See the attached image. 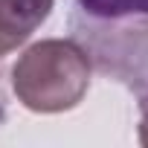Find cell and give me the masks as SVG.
Here are the masks:
<instances>
[{
    "mask_svg": "<svg viewBox=\"0 0 148 148\" xmlns=\"http://www.w3.org/2000/svg\"><path fill=\"white\" fill-rule=\"evenodd\" d=\"M90 70L87 52L73 38H47L32 44L12 67V90L32 113H64L84 99Z\"/></svg>",
    "mask_w": 148,
    "mask_h": 148,
    "instance_id": "2",
    "label": "cell"
},
{
    "mask_svg": "<svg viewBox=\"0 0 148 148\" xmlns=\"http://www.w3.org/2000/svg\"><path fill=\"white\" fill-rule=\"evenodd\" d=\"M142 119H139V142L148 145V108H139Z\"/></svg>",
    "mask_w": 148,
    "mask_h": 148,
    "instance_id": "4",
    "label": "cell"
},
{
    "mask_svg": "<svg viewBox=\"0 0 148 148\" xmlns=\"http://www.w3.org/2000/svg\"><path fill=\"white\" fill-rule=\"evenodd\" d=\"M55 0H0V58L15 52L49 18Z\"/></svg>",
    "mask_w": 148,
    "mask_h": 148,
    "instance_id": "3",
    "label": "cell"
},
{
    "mask_svg": "<svg viewBox=\"0 0 148 148\" xmlns=\"http://www.w3.org/2000/svg\"><path fill=\"white\" fill-rule=\"evenodd\" d=\"M3 113H6V110H3V96H0V119H3Z\"/></svg>",
    "mask_w": 148,
    "mask_h": 148,
    "instance_id": "5",
    "label": "cell"
},
{
    "mask_svg": "<svg viewBox=\"0 0 148 148\" xmlns=\"http://www.w3.org/2000/svg\"><path fill=\"white\" fill-rule=\"evenodd\" d=\"M70 32L102 76L148 108V0H76Z\"/></svg>",
    "mask_w": 148,
    "mask_h": 148,
    "instance_id": "1",
    "label": "cell"
}]
</instances>
